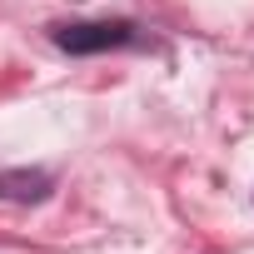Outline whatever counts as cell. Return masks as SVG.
Segmentation results:
<instances>
[{"mask_svg": "<svg viewBox=\"0 0 254 254\" xmlns=\"http://www.w3.org/2000/svg\"><path fill=\"white\" fill-rule=\"evenodd\" d=\"M50 194V175L45 170H0V199H45Z\"/></svg>", "mask_w": 254, "mask_h": 254, "instance_id": "obj_2", "label": "cell"}, {"mask_svg": "<svg viewBox=\"0 0 254 254\" xmlns=\"http://www.w3.org/2000/svg\"><path fill=\"white\" fill-rule=\"evenodd\" d=\"M135 25L130 20H80V25H55V45L70 55H100V50H120L130 45Z\"/></svg>", "mask_w": 254, "mask_h": 254, "instance_id": "obj_1", "label": "cell"}]
</instances>
